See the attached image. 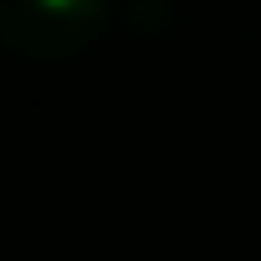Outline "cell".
<instances>
[{"label":"cell","instance_id":"1","mask_svg":"<svg viewBox=\"0 0 261 261\" xmlns=\"http://www.w3.org/2000/svg\"><path fill=\"white\" fill-rule=\"evenodd\" d=\"M106 22V0H0V45L28 61L78 56Z\"/></svg>","mask_w":261,"mask_h":261}]
</instances>
